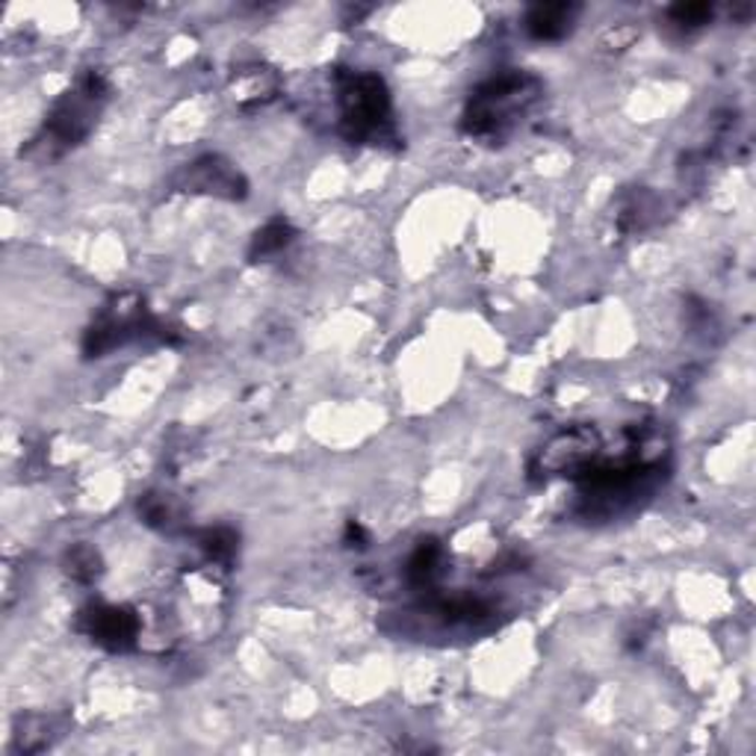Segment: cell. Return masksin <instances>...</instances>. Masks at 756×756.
<instances>
[{
  "mask_svg": "<svg viewBox=\"0 0 756 756\" xmlns=\"http://www.w3.org/2000/svg\"><path fill=\"white\" fill-rule=\"evenodd\" d=\"M541 80L529 71H517V68L500 71L470 92L461 116V130L479 142L496 146L514 134V127L541 101Z\"/></svg>",
  "mask_w": 756,
  "mask_h": 756,
  "instance_id": "cell-1",
  "label": "cell"
},
{
  "mask_svg": "<svg viewBox=\"0 0 756 756\" xmlns=\"http://www.w3.org/2000/svg\"><path fill=\"white\" fill-rule=\"evenodd\" d=\"M340 134L352 146H381L393 139V104L385 80L373 71H337Z\"/></svg>",
  "mask_w": 756,
  "mask_h": 756,
  "instance_id": "cell-2",
  "label": "cell"
},
{
  "mask_svg": "<svg viewBox=\"0 0 756 756\" xmlns=\"http://www.w3.org/2000/svg\"><path fill=\"white\" fill-rule=\"evenodd\" d=\"M107 78L101 71H87L78 80V87L54 104L48 122H45V130H42V146H48L50 154L80 146L89 130L95 127L98 110L107 101Z\"/></svg>",
  "mask_w": 756,
  "mask_h": 756,
  "instance_id": "cell-3",
  "label": "cell"
},
{
  "mask_svg": "<svg viewBox=\"0 0 756 756\" xmlns=\"http://www.w3.org/2000/svg\"><path fill=\"white\" fill-rule=\"evenodd\" d=\"M146 340H169V331L146 311V305L134 296H118L104 313L98 317L95 325L87 331L83 352L89 358H101L113 350L130 346V343H146Z\"/></svg>",
  "mask_w": 756,
  "mask_h": 756,
  "instance_id": "cell-4",
  "label": "cell"
},
{
  "mask_svg": "<svg viewBox=\"0 0 756 756\" xmlns=\"http://www.w3.org/2000/svg\"><path fill=\"white\" fill-rule=\"evenodd\" d=\"M603 456V435L594 426H571L555 432L547 444L535 453L532 470L535 479H559V476H571L580 479L594 461H600Z\"/></svg>",
  "mask_w": 756,
  "mask_h": 756,
  "instance_id": "cell-5",
  "label": "cell"
},
{
  "mask_svg": "<svg viewBox=\"0 0 756 756\" xmlns=\"http://www.w3.org/2000/svg\"><path fill=\"white\" fill-rule=\"evenodd\" d=\"M80 630L87 632L89 639L95 641V644H101L104 650L125 653V650L136 648L142 623H139V618H136L130 609H125V606L95 603V606L80 611Z\"/></svg>",
  "mask_w": 756,
  "mask_h": 756,
  "instance_id": "cell-6",
  "label": "cell"
},
{
  "mask_svg": "<svg viewBox=\"0 0 756 756\" xmlns=\"http://www.w3.org/2000/svg\"><path fill=\"white\" fill-rule=\"evenodd\" d=\"M181 186L186 193H204L216 195V198H243L245 195V177L237 172V165H231L225 157L207 154L198 157L195 163H190L181 175Z\"/></svg>",
  "mask_w": 756,
  "mask_h": 756,
  "instance_id": "cell-7",
  "label": "cell"
},
{
  "mask_svg": "<svg viewBox=\"0 0 756 756\" xmlns=\"http://www.w3.org/2000/svg\"><path fill=\"white\" fill-rule=\"evenodd\" d=\"M580 12V3H535L526 12L524 27L535 42H562L576 27Z\"/></svg>",
  "mask_w": 756,
  "mask_h": 756,
  "instance_id": "cell-8",
  "label": "cell"
},
{
  "mask_svg": "<svg viewBox=\"0 0 756 756\" xmlns=\"http://www.w3.org/2000/svg\"><path fill=\"white\" fill-rule=\"evenodd\" d=\"M444 573H446V553H444V547H440V541H435V538L420 541L417 550H414L411 559H408V568H405L408 585H414V588H420V592H428V588H435L437 582L444 580Z\"/></svg>",
  "mask_w": 756,
  "mask_h": 756,
  "instance_id": "cell-9",
  "label": "cell"
},
{
  "mask_svg": "<svg viewBox=\"0 0 756 756\" xmlns=\"http://www.w3.org/2000/svg\"><path fill=\"white\" fill-rule=\"evenodd\" d=\"M278 89V78L272 75L270 68L263 66H252L237 71L233 78V92H237V101L243 107H257V104H266Z\"/></svg>",
  "mask_w": 756,
  "mask_h": 756,
  "instance_id": "cell-10",
  "label": "cell"
},
{
  "mask_svg": "<svg viewBox=\"0 0 756 756\" xmlns=\"http://www.w3.org/2000/svg\"><path fill=\"white\" fill-rule=\"evenodd\" d=\"M293 240H296V228H293L284 216H275V219H270V222L263 225L261 231L254 233L252 249H249V261L252 263L266 261V257H272V254L284 252Z\"/></svg>",
  "mask_w": 756,
  "mask_h": 756,
  "instance_id": "cell-11",
  "label": "cell"
},
{
  "mask_svg": "<svg viewBox=\"0 0 756 756\" xmlns=\"http://www.w3.org/2000/svg\"><path fill=\"white\" fill-rule=\"evenodd\" d=\"M62 564H66L68 576L78 582H92L98 573H101V555H98L95 547H89V543H75V547H68Z\"/></svg>",
  "mask_w": 756,
  "mask_h": 756,
  "instance_id": "cell-12",
  "label": "cell"
},
{
  "mask_svg": "<svg viewBox=\"0 0 756 756\" xmlns=\"http://www.w3.org/2000/svg\"><path fill=\"white\" fill-rule=\"evenodd\" d=\"M198 547H202L207 559L216 564H231V559L237 555V535L231 529H204L198 535Z\"/></svg>",
  "mask_w": 756,
  "mask_h": 756,
  "instance_id": "cell-13",
  "label": "cell"
},
{
  "mask_svg": "<svg viewBox=\"0 0 756 756\" xmlns=\"http://www.w3.org/2000/svg\"><path fill=\"white\" fill-rule=\"evenodd\" d=\"M50 745V724L45 718L27 715L19 718V733H15V747L24 754H36L42 747Z\"/></svg>",
  "mask_w": 756,
  "mask_h": 756,
  "instance_id": "cell-14",
  "label": "cell"
},
{
  "mask_svg": "<svg viewBox=\"0 0 756 756\" xmlns=\"http://www.w3.org/2000/svg\"><path fill=\"white\" fill-rule=\"evenodd\" d=\"M650 214H656V198L644 193V190H639L630 202L623 204V210L618 214V222H621L623 231H641L648 225Z\"/></svg>",
  "mask_w": 756,
  "mask_h": 756,
  "instance_id": "cell-15",
  "label": "cell"
},
{
  "mask_svg": "<svg viewBox=\"0 0 756 756\" xmlns=\"http://www.w3.org/2000/svg\"><path fill=\"white\" fill-rule=\"evenodd\" d=\"M715 15V7L712 3H677L671 7L668 19L671 24H677L679 30H698L703 24H709Z\"/></svg>",
  "mask_w": 756,
  "mask_h": 756,
  "instance_id": "cell-16",
  "label": "cell"
},
{
  "mask_svg": "<svg viewBox=\"0 0 756 756\" xmlns=\"http://www.w3.org/2000/svg\"><path fill=\"white\" fill-rule=\"evenodd\" d=\"M139 514H142V520H146L148 526H157V529H172V524H175V508H172V503H169L165 496H142Z\"/></svg>",
  "mask_w": 756,
  "mask_h": 756,
  "instance_id": "cell-17",
  "label": "cell"
},
{
  "mask_svg": "<svg viewBox=\"0 0 756 756\" xmlns=\"http://www.w3.org/2000/svg\"><path fill=\"white\" fill-rule=\"evenodd\" d=\"M367 541L369 538L367 532H364V526L352 520V524L346 526V543H350V547H367Z\"/></svg>",
  "mask_w": 756,
  "mask_h": 756,
  "instance_id": "cell-18",
  "label": "cell"
}]
</instances>
